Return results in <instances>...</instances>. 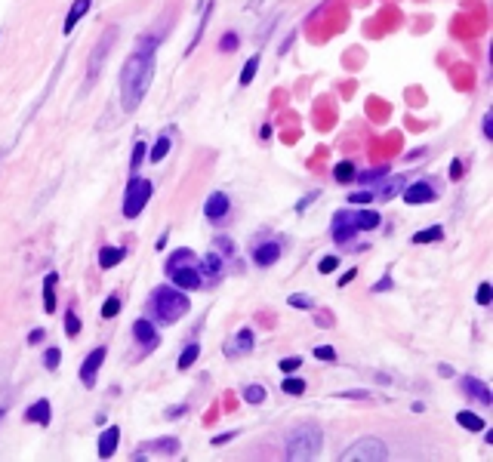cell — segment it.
Instances as JSON below:
<instances>
[{
    "label": "cell",
    "mask_w": 493,
    "mask_h": 462,
    "mask_svg": "<svg viewBox=\"0 0 493 462\" xmlns=\"http://www.w3.org/2000/svg\"><path fill=\"white\" fill-rule=\"evenodd\" d=\"M154 47L157 40L152 38L148 40V49L145 44H139L136 53H130V59L124 62L120 68V108L127 115H133L136 108L142 105L148 87H152V77H154Z\"/></svg>",
    "instance_id": "6da1fadb"
},
{
    "label": "cell",
    "mask_w": 493,
    "mask_h": 462,
    "mask_svg": "<svg viewBox=\"0 0 493 462\" xmlns=\"http://www.w3.org/2000/svg\"><path fill=\"white\" fill-rule=\"evenodd\" d=\"M152 308H154L157 321L173 324V321H179V317L188 315L191 299L185 296V290L173 287V283H163V287H157L152 293Z\"/></svg>",
    "instance_id": "7a4b0ae2"
},
{
    "label": "cell",
    "mask_w": 493,
    "mask_h": 462,
    "mask_svg": "<svg viewBox=\"0 0 493 462\" xmlns=\"http://www.w3.org/2000/svg\"><path fill=\"white\" fill-rule=\"evenodd\" d=\"M324 447V435L314 422H305L287 435V459H314Z\"/></svg>",
    "instance_id": "3957f363"
},
{
    "label": "cell",
    "mask_w": 493,
    "mask_h": 462,
    "mask_svg": "<svg viewBox=\"0 0 493 462\" xmlns=\"http://www.w3.org/2000/svg\"><path fill=\"white\" fill-rule=\"evenodd\" d=\"M167 274L173 281V287L179 290H197L204 283L201 272H197V259L191 250H176L167 262Z\"/></svg>",
    "instance_id": "277c9868"
},
{
    "label": "cell",
    "mask_w": 493,
    "mask_h": 462,
    "mask_svg": "<svg viewBox=\"0 0 493 462\" xmlns=\"http://www.w3.org/2000/svg\"><path fill=\"white\" fill-rule=\"evenodd\" d=\"M148 197H152V182L133 173L130 182H127V188H124V204H120L124 216H127V219H136L142 210H145Z\"/></svg>",
    "instance_id": "5b68a950"
},
{
    "label": "cell",
    "mask_w": 493,
    "mask_h": 462,
    "mask_svg": "<svg viewBox=\"0 0 493 462\" xmlns=\"http://www.w3.org/2000/svg\"><path fill=\"white\" fill-rule=\"evenodd\" d=\"M339 459L342 462H382V459H389V450H385V444L380 438H361L348 450H342Z\"/></svg>",
    "instance_id": "8992f818"
},
{
    "label": "cell",
    "mask_w": 493,
    "mask_h": 462,
    "mask_svg": "<svg viewBox=\"0 0 493 462\" xmlns=\"http://www.w3.org/2000/svg\"><path fill=\"white\" fill-rule=\"evenodd\" d=\"M114 38H118V31H114V28H108V31L102 34V40H99V47L92 49V59H90V68H87V81H90V83L96 81V71L102 68V62H105V56H108Z\"/></svg>",
    "instance_id": "52a82bcc"
},
{
    "label": "cell",
    "mask_w": 493,
    "mask_h": 462,
    "mask_svg": "<svg viewBox=\"0 0 493 462\" xmlns=\"http://www.w3.org/2000/svg\"><path fill=\"white\" fill-rule=\"evenodd\" d=\"M105 354H108V352L99 345V348H92V352L87 354V361L81 364V382H83L87 388L96 386V373H99V367L105 364Z\"/></svg>",
    "instance_id": "ba28073f"
},
{
    "label": "cell",
    "mask_w": 493,
    "mask_h": 462,
    "mask_svg": "<svg viewBox=\"0 0 493 462\" xmlns=\"http://www.w3.org/2000/svg\"><path fill=\"white\" fill-rule=\"evenodd\" d=\"M460 388H462V392H466V395L471 397V401H478V404H481V407H490V404H493L490 388L484 386L481 379H475V376H466V379L460 382Z\"/></svg>",
    "instance_id": "9c48e42d"
},
{
    "label": "cell",
    "mask_w": 493,
    "mask_h": 462,
    "mask_svg": "<svg viewBox=\"0 0 493 462\" xmlns=\"http://www.w3.org/2000/svg\"><path fill=\"white\" fill-rule=\"evenodd\" d=\"M355 222H352V213H346V210H339L337 216H333V240L337 244H348V240L355 238Z\"/></svg>",
    "instance_id": "30bf717a"
},
{
    "label": "cell",
    "mask_w": 493,
    "mask_h": 462,
    "mask_svg": "<svg viewBox=\"0 0 493 462\" xmlns=\"http://www.w3.org/2000/svg\"><path fill=\"white\" fill-rule=\"evenodd\" d=\"M404 201L413 204V207H419V204H432L435 201V188L428 182H413L404 188Z\"/></svg>",
    "instance_id": "8fae6325"
},
{
    "label": "cell",
    "mask_w": 493,
    "mask_h": 462,
    "mask_svg": "<svg viewBox=\"0 0 493 462\" xmlns=\"http://www.w3.org/2000/svg\"><path fill=\"white\" fill-rule=\"evenodd\" d=\"M118 440H120V429H118V425H108V429L99 435V444H96L99 459H111L114 450H118Z\"/></svg>",
    "instance_id": "7c38bea8"
},
{
    "label": "cell",
    "mask_w": 493,
    "mask_h": 462,
    "mask_svg": "<svg viewBox=\"0 0 493 462\" xmlns=\"http://www.w3.org/2000/svg\"><path fill=\"white\" fill-rule=\"evenodd\" d=\"M281 259V244L277 240H268V244H259L253 250V262L259 268H268V265H275V262Z\"/></svg>",
    "instance_id": "4fadbf2b"
},
{
    "label": "cell",
    "mask_w": 493,
    "mask_h": 462,
    "mask_svg": "<svg viewBox=\"0 0 493 462\" xmlns=\"http://www.w3.org/2000/svg\"><path fill=\"white\" fill-rule=\"evenodd\" d=\"M133 336H136V343H139V345H145L148 352H152V348H157V343H161L157 330H154V327L145 321V317H139V321L133 324Z\"/></svg>",
    "instance_id": "5bb4252c"
},
{
    "label": "cell",
    "mask_w": 493,
    "mask_h": 462,
    "mask_svg": "<svg viewBox=\"0 0 493 462\" xmlns=\"http://www.w3.org/2000/svg\"><path fill=\"white\" fill-rule=\"evenodd\" d=\"M204 216L210 222H223L228 216V197L225 195H210V201L204 204Z\"/></svg>",
    "instance_id": "9a60e30c"
},
{
    "label": "cell",
    "mask_w": 493,
    "mask_h": 462,
    "mask_svg": "<svg viewBox=\"0 0 493 462\" xmlns=\"http://www.w3.org/2000/svg\"><path fill=\"white\" fill-rule=\"evenodd\" d=\"M25 419H28V422H38V425H49V419H53V407H49V401H34L31 407L25 410Z\"/></svg>",
    "instance_id": "2e32d148"
},
{
    "label": "cell",
    "mask_w": 493,
    "mask_h": 462,
    "mask_svg": "<svg viewBox=\"0 0 493 462\" xmlns=\"http://www.w3.org/2000/svg\"><path fill=\"white\" fill-rule=\"evenodd\" d=\"M90 6H92V0H74V3H71V10H68V16H65V28H62V31H65V34L74 31V25L87 16Z\"/></svg>",
    "instance_id": "e0dca14e"
},
{
    "label": "cell",
    "mask_w": 493,
    "mask_h": 462,
    "mask_svg": "<svg viewBox=\"0 0 493 462\" xmlns=\"http://www.w3.org/2000/svg\"><path fill=\"white\" fill-rule=\"evenodd\" d=\"M352 222L358 231H373V229H380L382 219L376 210H358V213H352Z\"/></svg>",
    "instance_id": "ac0fdd59"
},
{
    "label": "cell",
    "mask_w": 493,
    "mask_h": 462,
    "mask_svg": "<svg viewBox=\"0 0 493 462\" xmlns=\"http://www.w3.org/2000/svg\"><path fill=\"white\" fill-rule=\"evenodd\" d=\"M197 272L207 274L210 281H213V277H219V274H223V256H219V253H207L204 259L197 262Z\"/></svg>",
    "instance_id": "d6986e66"
},
{
    "label": "cell",
    "mask_w": 493,
    "mask_h": 462,
    "mask_svg": "<svg viewBox=\"0 0 493 462\" xmlns=\"http://www.w3.org/2000/svg\"><path fill=\"white\" fill-rule=\"evenodd\" d=\"M56 281H59V274H53V272L44 277V311L47 315L56 311Z\"/></svg>",
    "instance_id": "ffe728a7"
},
{
    "label": "cell",
    "mask_w": 493,
    "mask_h": 462,
    "mask_svg": "<svg viewBox=\"0 0 493 462\" xmlns=\"http://www.w3.org/2000/svg\"><path fill=\"white\" fill-rule=\"evenodd\" d=\"M250 348H253V333H250L247 327H244V330H238V333H234V343H232V348H228V354H232V358H234V354H244V352H250Z\"/></svg>",
    "instance_id": "44dd1931"
},
{
    "label": "cell",
    "mask_w": 493,
    "mask_h": 462,
    "mask_svg": "<svg viewBox=\"0 0 493 462\" xmlns=\"http://www.w3.org/2000/svg\"><path fill=\"white\" fill-rule=\"evenodd\" d=\"M124 253L127 250H120V247H102V250H99V265H102V268H114L118 262H124Z\"/></svg>",
    "instance_id": "7402d4cb"
},
{
    "label": "cell",
    "mask_w": 493,
    "mask_h": 462,
    "mask_svg": "<svg viewBox=\"0 0 493 462\" xmlns=\"http://www.w3.org/2000/svg\"><path fill=\"white\" fill-rule=\"evenodd\" d=\"M456 422H460L462 429H469V431H484V419H481V416H475V413H469V410L456 413Z\"/></svg>",
    "instance_id": "603a6c76"
},
{
    "label": "cell",
    "mask_w": 493,
    "mask_h": 462,
    "mask_svg": "<svg viewBox=\"0 0 493 462\" xmlns=\"http://www.w3.org/2000/svg\"><path fill=\"white\" fill-rule=\"evenodd\" d=\"M441 238H444V229H441V225H432V229L413 234V244H435V240H441Z\"/></svg>",
    "instance_id": "cb8c5ba5"
},
{
    "label": "cell",
    "mask_w": 493,
    "mask_h": 462,
    "mask_svg": "<svg viewBox=\"0 0 493 462\" xmlns=\"http://www.w3.org/2000/svg\"><path fill=\"white\" fill-rule=\"evenodd\" d=\"M197 354H201V345H197V343L185 345V352H182V358H179V364H176V367H179V370H188V367L197 361Z\"/></svg>",
    "instance_id": "d4e9b609"
},
{
    "label": "cell",
    "mask_w": 493,
    "mask_h": 462,
    "mask_svg": "<svg viewBox=\"0 0 493 462\" xmlns=\"http://www.w3.org/2000/svg\"><path fill=\"white\" fill-rule=\"evenodd\" d=\"M256 71H259V56H253V59L247 62L244 68H241V87H247V83H253V77H256Z\"/></svg>",
    "instance_id": "484cf974"
},
{
    "label": "cell",
    "mask_w": 493,
    "mask_h": 462,
    "mask_svg": "<svg viewBox=\"0 0 493 462\" xmlns=\"http://www.w3.org/2000/svg\"><path fill=\"white\" fill-rule=\"evenodd\" d=\"M281 388H284V395H293V397H299L305 392V382L299 379V376H287V379L281 382Z\"/></svg>",
    "instance_id": "4316f807"
},
{
    "label": "cell",
    "mask_w": 493,
    "mask_h": 462,
    "mask_svg": "<svg viewBox=\"0 0 493 462\" xmlns=\"http://www.w3.org/2000/svg\"><path fill=\"white\" fill-rule=\"evenodd\" d=\"M167 154H170V136H161V139L154 142V148H152V154H148V158H152L154 163H161Z\"/></svg>",
    "instance_id": "83f0119b"
},
{
    "label": "cell",
    "mask_w": 493,
    "mask_h": 462,
    "mask_svg": "<svg viewBox=\"0 0 493 462\" xmlns=\"http://www.w3.org/2000/svg\"><path fill=\"white\" fill-rule=\"evenodd\" d=\"M148 447H154V450H161V453H167V456H173V453L179 450V440H176V438H161V440H154V444H148Z\"/></svg>",
    "instance_id": "f1b7e54d"
},
{
    "label": "cell",
    "mask_w": 493,
    "mask_h": 462,
    "mask_svg": "<svg viewBox=\"0 0 493 462\" xmlns=\"http://www.w3.org/2000/svg\"><path fill=\"white\" fill-rule=\"evenodd\" d=\"M244 397H247V404H262L266 401V388L262 386H244Z\"/></svg>",
    "instance_id": "f546056e"
},
{
    "label": "cell",
    "mask_w": 493,
    "mask_h": 462,
    "mask_svg": "<svg viewBox=\"0 0 493 462\" xmlns=\"http://www.w3.org/2000/svg\"><path fill=\"white\" fill-rule=\"evenodd\" d=\"M65 333H68V336H71V339H74V336H77V333H81V317H77V315H74V308H71V311H68V315H65Z\"/></svg>",
    "instance_id": "4dcf8cb0"
},
{
    "label": "cell",
    "mask_w": 493,
    "mask_h": 462,
    "mask_svg": "<svg viewBox=\"0 0 493 462\" xmlns=\"http://www.w3.org/2000/svg\"><path fill=\"white\" fill-rule=\"evenodd\" d=\"M145 151H148V148H145V142H136V145H133V163H130V170H133V173L142 167V160H145Z\"/></svg>",
    "instance_id": "1f68e13d"
},
{
    "label": "cell",
    "mask_w": 493,
    "mask_h": 462,
    "mask_svg": "<svg viewBox=\"0 0 493 462\" xmlns=\"http://www.w3.org/2000/svg\"><path fill=\"white\" fill-rule=\"evenodd\" d=\"M118 311H120V299H118V296H111V299L102 305V317H105V321H111V317H118Z\"/></svg>",
    "instance_id": "d6a6232c"
},
{
    "label": "cell",
    "mask_w": 493,
    "mask_h": 462,
    "mask_svg": "<svg viewBox=\"0 0 493 462\" xmlns=\"http://www.w3.org/2000/svg\"><path fill=\"white\" fill-rule=\"evenodd\" d=\"M219 49H223V53H234V49H238V34H234V31L223 34V40H219Z\"/></svg>",
    "instance_id": "836d02e7"
},
{
    "label": "cell",
    "mask_w": 493,
    "mask_h": 462,
    "mask_svg": "<svg viewBox=\"0 0 493 462\" xmlns=\"http://www.w3.org/2000/svg\"><path fill=\"white\" fill-rule=\"evenodd\" d=\"M355 179H361L364 185H370V182H380V179H385V167H380V170H367V173L355 176Z\"/></svg>",
    "instance_id": "e575fe53"
},
{
    "label": "cell",
    "mask_w": 493,
    "mask_h": 462,
    "mask_svg": "<svg viewBox=\"0 0 493 462\" xmlns=\"http://www.w3.org/2000/svg\"><path fill=\"white\" fill-rule=\"evenodd\" d=\"M355 179V167H352V163H339V167H337V182H352Z\"/></svg>",
    "instance_id": "d590c367"
},
{
    "label": "cell",
    "mask_w": 493,
    "mask_h": 462,
    "mask_svg": "<svg viewBox=\"0 0 493 462\" xmlns=\"http://www.w3.org/2000/svg\"><path fill=\"white\" fill-rule=\"evenodd\" d=\"M293 308H314V302H312V296H305V293H293L290 299H287Z\"/></svg>",
    "instance_id": "8d00e7d4"
},
{
    "label": "cell",
    "mask_w": 493,
    "mask_h": 462,
    "mask_svg": "<svg viewBox=\"0 0 493 462\" xmlns=\"http://www.w3.org/2000/svg\"><path fill=\"white\" fill-rule=\"evenodd\" d=\"M59 361H62V354H59V348H53V345H49V348H47V354H44V367H49V370H56V367H59Z\"/></svg>",
    "instance_id": "74e56055"
},
{
    "label": "cell",
    "mask_w": 493,
    "mask_h": 462,
    "mask_svg": "<svg viewBox=\"0 0 493 462\" xmlns=\"http://www.w3.org/2000/svg\"><path fill=\"white\" fill-rule=\"evenodd\" d=\"M314 358L318 361H337V352H333V345H318L314 348Z\"/></svg>",
    "instance_id": "f35d334b"
},
{
    "label": "cell",
    "mask_w": 493,
    "mask_h": 462,
    "mask_svg": "<svg viewBox=\"0 0 493 462\" xmlns=\"http://www.w3.org/2000/svg\"><path fill=\"white\" fill-rule=\"evenodd\" d=\"M337 265H339V259H337V256H327V259H321V274L337 272Z\"/></svg>",
    "instance_id": "ab89813d"
},
{
    "label": "cell",
    "mask_w": 493,
    "mask_h": 462,
    "mask_svg": "<svg viewBox=\"0 0 493 462\" xmlns=\"http://www.w3.org/2000/svg\"><path fill=\"white\" fill-rule=\"evenodd\" d=\"M299 367H302V358H299V354H296V358H284V361H281V370H284V373H293V370H299Z\"/></svg>",
    "instance_id": "60d3db41"
},
{
    "label": "cell",
    "mask_w": 493,
    "mask_h": 462,
    "mask_svg": "<svg viewBox=\"0 0 493 462\" xmlns=\"http://www.w3.org/2000/svg\"><path fill=\"white\" fill-rule=\"evenodd\" d=\"M490 296H493L490 283H481V287H478V305H490Z\"/></svg>",
    "instance_id": "b9f144b4"
},
{
    "label": "cell",
    "mask_w": 493,
    "mask_h": 462,
    "mask_svg": "<svg viewBox=\"0 0 493 462\" xmlns=\"http://www.w3.org/2000/svg\"><path fill=\"white\" fill-rule=\"evenodd\" d=\"M373 191H358V195H352V197H348V201H352V204H370V201H373Z\"/></svg>",
    "instance_id": "7bdbcfd3"
},
{
    "label": "cell",
    "mask_w": 493,
    "mask_h": 462,
    "mask_svg": "<svg viewBox=\"0 0 493 462\" xmlns=\"http://www.w3.org/2000/svg\"><path fill=\"white\" fill-rule=\"evenodd\" d=\"M450 179H462V160L450 163Z\"/></svg>",
    "instance_id": "ee69618b"
},
{
    "label": "cell",
    "mask_w": 493,
    "mask_h": 462,
    "mask_svg": "<svg viewBox=\"0 0 493 462\" xmlns=\"http://www.w3.org/2000/svg\"><path fill=\"white\" fill-rule=\"evenodd\" d=\"M481 126H484V139H493V117H490V115L484 117V124H481Z\"/></svg>",
    "instance_id": "f6af8a7d"
},
{
    "label": "cell",
    "mask_w": 493,
    "mask_h": 462,
    "mask_svg": "<svg viewBox=\"0 0 493 462\" xmlns=\"http://www.w3.org/2000/svg\"><path fill=\"white\" fill-rule=\"evenodd\" d=\"M232 438H234V431H228V435H216V438H213V447H223V444H228Z\"/></svg>",
    "instance_id": "bcb514c9"
},
{
    "label": "cell",
    "mask_w": 493,
    "mask_h": 462,
    "mask_svg": "<svg viewBox=\"0 0 493 462\" xmlns=\"http://www.w3.org/2000/svg\"><path fill=\"white\" fill-rule=\"evenodd\" d=\"M355 274H358V272H355V268H352V272H346V274H342V277H339V287H346V283H352V281H355Z\"/></svg>",
    "instance_id": "7dc6e473"
},
{
    "label": "cell",
    "mask_w": 493,
    "mask_h": 462,
    "mask_svg": "<svg viewBox=\"0 0 493 462\" xmlns=\"http://www.w3.org/2000/svg\"><path fill=\"white\" fill-rule=\"evenodd\" d=\"M28 343L31 345H38V343H44V330H34L31 336H28Z\"/></svg>",
    "instance_id": "c3c4849f"
},
{
    "label": "cell",
    "mask_w": 493,
    "mask_h": 462,
    "mask_svg": "<svg viewBox=\"0 0 493 462\" xmlns=\"http://www.w3.org/2000/svg\"><path fill=\"white\" fill-rule=\"evenodd\" d=\"M389 287H391V277H382V281H380V283H376V287H373V290H376V293H382V290H389Z\"/></svg>",
    "instance_id": "681fc988"
},
{
    "label": "cell",
    "mask_w": 493,
    "mask_h": 462,
    "mask_svg": "<svg viewBox=\"0 0 493 462\" xmlns=\"http://www.w3.org/2000/svg\"><path fill=\"white\" fill-rule=\"evenodd\" d=\"M438 376H444V379H447V376H453V367H450V364H441V367H438Z\"/></svg>",
    "instance_id": "f907efd6"
},
{
    "label": "cell",
    "mask_w": 493,
    "mask_h": 462,
    "mask_svg": "<svg viewBox=\"0 0 493 462\" xmlns=\"http://www.w3.org/2000/svg\"><path fill=\"white\" fill-rule=\"evenodd\" d=\"M339 397H370L367 392H342Z\"/></svg>",
    "instance_id": "816d5d0a"
},
{
    "label": "cell",
    "mask_w": 493,
    "mask_h": 462,
    "mask_svg": "<svg viewBox=\"0 0 493 462\" xmlns=\"http://www.w3.org/2000/svg\"><path fill=\"white\" fill-rule=\"evenodd\" d=\"M3 413H6V410H3V407H0V422H3Z\"/></svg>",
    "instance_id": "f5cc1de1"
}]
</instances>
